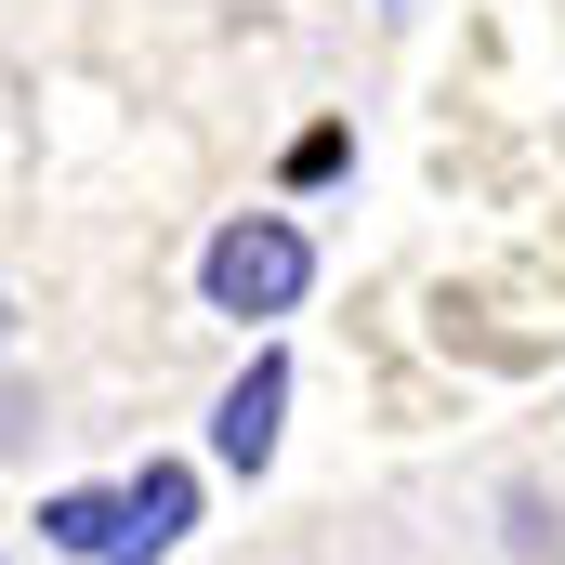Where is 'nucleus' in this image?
Returning a JSON list of instances; mask_svg holds the SVG:
<instances>
[{"mask_svg": "<svg viewBox=\"0 0 565 565\" xmlns=\"http://www.w3.org/2000/svg\"><path fill=\"white\" fill-rule=\"evenodd\" d=\"M184 526H198V473H184V460H145L132 487H119V553L106 565H171Z\"/></svg>", "mask_w": 565, "mask_h": 565, "instance_id": "7ed1b4c3", "label": "nucleus"}, {"mask_svg": "<svg viewBox=\"0 0 565 565\" xmlns=\"http://www.w3.org/2000/svg\"><path fill=\"white\" fill-rule=\"evenodd\" d=\"M277 422H289V355L264 342V355L224 382V408H211V460H224V473H264V460H277Z\"/></svg>", "mask_w": 565, "mask_h": 565, "instance_id": "f03ea898", "label": "nucleus"}, {"mask_svg": "<svg viewBox=\"0 0 565 565\" xmlns=\"http://www.w3.org/2000/svg\"><path fill=\"white\" fill-rule=\"evenodd\" d=\"M198 289H211V316H289L302 289H316V237L289 224V211H237L211 250H198Z\"/></svg>", "mask_w": 565, "mask_h": 565, "instance_id": "f257e3e1", "label": "nucleus"}, {"mask_svg": "<svg viewBox=\"0 0 565 565\" xmlns=\"http://www.w3.org/2000/svg\"><path fill=\"white\" fill-rule=\"evenodd\" d=\"M0 342H13V289H0Z\"/></svg>", "mask_w": 565, "mask_h": 565, "instance_id": "423d86ee", "label": "nucleus"}, {"mask_svg": "<svg viewBox=\"0 0 565 565\" xmlns=\"http://www.w3.org/2000/svg\"><path fill=\"white\" fill-rule=\"evenodd\" d=\"M26 422H40V408H26V395L0 382V447H26Z\"/></svg>", "mask_w": 565, "mask_h": 565, "instance_id": "39448f33", "label": "nucleus"}, {"mask_svg": "<svg viewBox=\"0 0 565 565\" xmlns=\"http://www.w3.org/2000/svg\"><path fill=\"white\" fill-rule=\"evenodd\" d=\"M40 540L79 553V565H106V553H119V487H66V500H40Z\"/></svg>", "mask_w": 565, "mask_h": 565, "instance_id": "20e7f679", "label": "nucleus"}]
</instances>
